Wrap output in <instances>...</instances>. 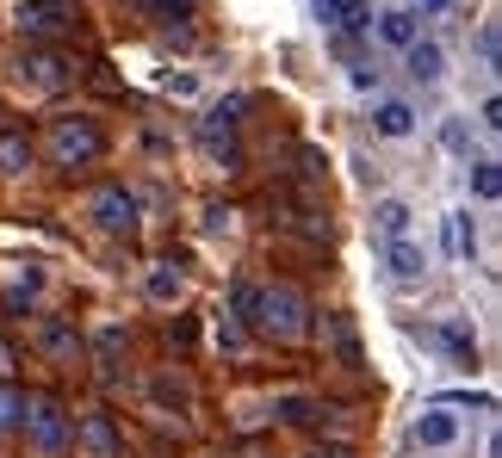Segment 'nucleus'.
Returning a JSON list of instances; mask_svg holds the SVG:
<instances>
[{
	"mask_svg": "<svg viewBox=\"0 0 502 458\" xmlns=\"http://www.w3.org/2000/svg\"><path fill=\"white\" fill-rule=\"evenodd\" d=\"M478 50H484V62L497 69V56H502V37H497V25H484V31H478Z\"/></svg>",
	"mask_w": 502,
	"mask_h": 458,
	"instance_id": "nucleus-25",
	"label": "nucleus"
},
{
	"mask_svg": "<svg viewBox=\"0 0 502 458\" xmlns=\"http://www.w3.org/2000/svg\"><path fill=\"white\" fill-rule=\"evenodd\" d=\"M323 329H329V347H335V359H342V365H366V353H360V329H354V316H329Z\"/></svg>",
	"mask_w": 502,
	"mask_h": 458,
	"instance_id": "nucleus-13",
	"label": "nucleus"
},
{
	"mask_svg": "<svg viewBox=\"0 0 502 458\" xmlns=\"http://www.w3.org/2000/svg\"><path fill=\"white\" fill-rule=\"evenodd\" d=\"M25 421V390L19 384H0V434H12Z\"/></svg>",
	"mask_w": 502,
	"mask_h": 458,
	"instance_id": "nucleus-21",
	"label": "nucleus"
},
{
	"mask_svg": "<svg viewBox=\"0 0 502 458\" xmlns=\"http://www.w3.org/2000/svg\"><path fill=\"white\" fill-rule=\"evenodd\" d=\"M37 353H44V359H56V365H75V359H81V335H75L69 323L44 316V323H37Z\"/></svg>",
	"mask_w": 502,
	"mask_h": 458,
	"instance_id": "nucleus-7",
	"label": "nucleus"
},
{
	"mask_svg": "<svg viewBox=\"0 0 502 458\" xmlns=\"http://www.w3.org/2000/svg\"><path fill=\"white\" fill-rule=\"evenodd\" d=\"M403 56H409V75H416L422 87H434V81L447 75V56H440V44H434V37H416Z\"/></svg>",
	"mask_w": 502,
	"mask_h": 458,
	"instance_id": "nucleus-11",
	"label": "nucleus"
},
{
	"mask_svg": "<svg viewBox=\"0 0 502 458\" xmlns=\"http://www.w3.org/2000/svg\"><path fill=\"white\" fill-rule=\"evenodd\" d=\"M75 25V12L69 6H44V0H19V31H31V37H62Z\"/></svg>",
	"mask_w": 502,
	"mask_h": 458,
	"instance_id": "nucleus-5",
	"label": "nucleus"
},
{
	"mask_svg": "<svg viewBox=\"0 0 502 458\" xmlns=\"http://www.w3.org/2000/svg\"><path fill=\"white\" fill-rule=\"evenodd\" d=\"M87 211H94V224L106 229V235H130L136 229V199H130L125 186H100L87 199Z\"/></svg>",
	"mask_w": 502,
	"mask_h": 458,
	"instance_id": "nucleus-4",
	"label": "nucleus"
},
{
	"mask_svg": "<svg viewBox=\"0 0 502 458\" xmlns=\"http://www.w3.org/2000/svg\"><path fill=\"white\" fill-rule=\"evenodd\" d=\"M230 310L249 323L254 335H267V341H298L304 329H310V304H304V291L298 285H260V291H236L230 298Z\"/></svg>",
	"mask_w": 502,
	"mask_h": 458,
	"instance_id": "nucleus-1",
	"label": "nucleus"
},
{
	"mask_svg": "<svg viewBox=\"0 0 502 458\" xmlns=\"http://www.w3.org/2000/svg\"><path fill=\"white\" fill-rule=\"evenodd\" d=\"M44 149H50V161H56V168H87V161H100L106 136H100V124H94V118H50Z\"/></svg>",
	"mask_w": 502,
	"mask_h": 458,
	"instance_id": "nucleus-2",
	"label": "nucleus"
},
{
	"mask_svg": "<svg viewBox=\"0 0 502 458\" xmlns=\"http://www.w3.org/2000/svg\"><path fill=\"white\" fill-rule=\"evenodd\" d=\"M143 291H149V304H180V298H186V273H180L174 260H155L149 279H143Z\"/></svg>",
	"mask_w": 502,
	"mask_h": 458,
	"instance_id": "nucleus-9",
	"label": "nucleus"
},
{
	"mask_svg": "<svg viewBox=\"0 0 502 458\" xmlns=\"http://www.w3.org/2000/svg\"><path fill=\"white\" fill-rule=\"evenodd\" d=\"M472 248H478L472 217H465V211H453V217H447V254H453V260H472Z\"/></svg>",
	"mask_w": 502,
	"mask_h": 458,
	"instance_id": "nucleus-18",
	"label": "nucleus"
},
{
	"mask_svg": "<svg viewBox=\"0 0 502 458\" xmlns=\"http://www.w3.org/2000/svg\"><path fill=\"white\" fill-rule=\"evenodd\" d=\"M440 143H447L453 155H465V149H472V130H465V118H447V124H440Z\"/></svg>",
	"mask_w": 502,
	"mask_h": 458,
	"instance_id": "nucleus-24",
	"label": "nucleus"
},
{
	"mask_svg": "<svg viewBox=\"0 0 502 458\" xmlns=\"http://www.w3.org/2000/svg\"><path fill=\"white\" fill-rule=\"evenodd\" d=\"M100 359H112V353H119V347H125V329H100Z\"/></svg>",
	"mask_w": 502,
	"mask_h": 458,
	"instance_id": "nucleus-26",
	"label": "nucleus"
},
{
	"mask_svg": "<svg viewBox=\"0 0 502 458\" xmlns=\"http://www.w3.org/2000/svg\"><path fill=\"white\" fill-rule=\"evenodd\" d=\"M273 415L292 421V428H304V421H317V403L310 397H273Z\"/></svg>",
	"mask_w": 502,
	"mask_h": 458,
	"instance_id": "nucleus-20",
	"label": "nucleus"
},
{
	"mask_svg": "<svg viewBox=\"0 0 502 458\" xmlns=\"http://www.w3.org/2000/svg\"><path fill=\"white\" fill-rule=\"evenodd\" d=\"M310 6H317V19H323V25H335V12H342V0H310Z\"/></svg>",
	"mask_w": 502,
	"mask_h": 458,
	"instance_id": "nucleus-29",
	"label": "nucleus"
},
{
	"mask_svg": "<svg viewBox=\"0 0 502 458\" xmlns=\"http://www.w3.org/2000/svg\"><path fill=\"white\" fill-rule=\"evenodd\" d=\"M31 168V143L19 130H0V174H25Z\"/></svg>",
	"mask_w": 502,
	"mask_h": 458,
	"instance_id": "nucleus-17",
	"label": "nucleus"
},
{
	"mask_svg": "<svg viewBox=\"0 0 502 458\" xmlns=\"http://www.w3.org/2000/svg\"><path fill=\"white\" fill-rule=\"evenodd\" d=\"M373 130L378 136H409V130H416V112H409L403 100H384V106L373 112Z\"/></svg>",
	"mask_w": 502,
	"mask_h": 458,
	"instance_id": "nucleus-15",
	"label": "nucleus"
},
{
	"mask_svg": "<svg viewBox=\"0 0 502 458\" xmlns=\"http://www.w3.org/2000/svg\"><path fill=\"white\" fill-rule=\"evenodd\" d=\"M37 87H69L75 81V62L69 56H56V50H25V62H19Z\"/></svg>",
	"mask_w": 502,
	"mask_h": 458,
	"instance_id": "nucleus-8",
	"label": "nucleus"
},
{
	"mask_svg": "<svg viewBox=\"0 0 502 458\" xmlns=\"http://www.w3.org/2000/svg\"><path fill=\"white\" fill-rule=\"evenodd\" d=\"M161 87H168V94H180V100H193V94H199V81H193V75H168Z\"/></svg>",
	"mask_w": 502,
	"mask_h": 458,
	"instance_id": "nucleus-27",
	"label": "nucleus"
},
{
	"mask_svg": "<svg viewBox=\"0 0 502 458\" xmlns=\"http://www.w3.org/2000/svg\"><path fill=\"white\" fill-rule=\"evenodd\" d=\"M25 440H31V453L37 458H62L69 453V415H62V403L56 397H25Z\"/></svg>",
	"mask_w": 502,
	"mask_h": 458,
	"instance_id": "nucleus-3",
	"label": "nucleus"
},
{
	"mask_svg": "<svg viewBox=\"0 0 502 458\" xmlns=\"http://www.w3.org/2000/svg\"><path fill=\"white\" fill-rule=\"evenodd\" d=\"M484 124H490V130H502V100H497V94L484 100Z\"/></svg>",
	"mask_w": 502,
	"mask_h": 458,
	"instance_id": "nucleus-30",
	"label": "nucleus"
},
{
	"mask_svg": "<svg viewBox=\"0 0 502 458\" xmlns=\"http://www.w3.org/2000/svg\"><path fill=\"white\" fill-rule=\"evenodd\" d=\"M323 168H329V161H323L317 149H304V180H323Z\"/></svg>",
	"mask_w": 502,
	"mask_h": 458,
	"instance_id": "nucleus-28",
	"label": "nucleus"
},
{
	"mask_svg": "<svg viewBox=\"0 0 502 458\" xmlns=\"http://www.w3.org/2000/svg\"><path fill=\"white\" fill-rule=\"evenodd\" d=\"M416 12H447V0H416Z\"/></svg>",
	"mask_w": 502,
	"mask_h": 458,
	"instance_id": "nucleus-31",
	"label": "nucleus"
},
{
	"mask_svg": "<svg viewBox=\"0 0 502 458\" xmlns=\"http://www.w3.org/2000/svg\"><path fill=\"white\" fill-rule=\"evenodd\" d=\"M472 192H478V199H502V168L497 161H472Z\"/></svg>",
	"mask_w": 502,
	"mask_h": 458,
	"instance_id": "nucleus-22",
	"label": "nucleus"
},
{
	"mask_svg": "<svg viewBox=\"0 0 502 458\" xmlns=\"http://www.w3.org/2000/svg\"><path fill=\"white\" fill-rule=\"evenodd\" d=\"M310 458H348V453H310Z\"/></svg>",
	"mask_w": 502,
	"mask_h": 458,
	"instance_id": "nucleus-33",
	"label": "nucleus"
},
{
	"mask_svg": "<svg viewBox=\"0 0 502 458\" xmlns=\"http://www.w3.org/2000/svg\"><path fill=\"white\" fill-rule=\"evenodd\" d=\"M130 12H136V19H149V25H174V19H186V12H193V0H130Z\"/></svg>",
	"mask_w": 502,
	"mask_h": 458,
	"instance_id": "nucleus-16",
	"label": "nucleus"
},
{
	"mask_svg": "<svg viewBox=\"0 0 502 458\" xmlns=\"http://www.w3.org/2000/svg\"><path fill=\"white\" fill-rule=\"evenodd\" d=\"M373 224L384 229L391 241H397V235H409V205H403V199H384V205L373 211Z\"/></svg>",
	"mask_w": 502,
	"mask_h": 458,
	"instance_id": "nucleus-19",
	"label": "nucleus"
},
{
	"mask_svg": "<svg viewBox=\"0 0 502 458\" xmlns=\"http://www.w3.org/2000/svg\"><path fill=\"white\" fill-rule=\"evenodd\" d=\"M44 6H69V12H75V0H44Z\"/></svg>",
	"mask_w": 502,
	"mask_h": 458,
	"instance_id": "nucleus-32",
	"label": "nucleus"
},
{
	"mask_svg": "<svg viewBox=\"0 0 502 458\" xmlns=\"http://www.w3.org/2000/svg\"><path fill=\"white\" fill-rule=\"evenodd\" d=\"M384 260H391V279H403V285H416V279L428 273V254H422L416 241H403V235L391 241V254H384Z\"/></svg>",
	"mask_w": 502,
	"mask_h": 458,
	"instance_id": "nucleus-14",
	"label": "nucleus"
},
{
	"mask_svg": "<svg viewBox=\"0 0 502 458\" xmlns=\"http://www.w3.org/2000/svg\"><path fill=\"white\" fill-rule=\"evenodd\" d=\"M69 440H81L87 458H119V428H112V415H81V428H69Z\"/></svg>",
	"mask_w": 502,
	"mask_h": 458,
	"instance_id": "nucleus-6",
	"label": "nucleus"
},
{
	"mask_svg": "<svg viewBox=\"0 0 502 458\" xmlns=\"http://www.w3.org/2000/svg\"><path fill=\"white\" fill-rule=\"evenodd\" d=\"M453 440H459V415H453V409L416 415V446H453Z\"/></svg>",
	"mask_w": 502,
	"mask_h": 458,
	"instance_id": "nucleus-12",
	"label": "nucleus"
},
{
	"mask_svg": "<svg viewBox=\"0 0 502 458\" xmlns=\"http://www.w3.org/2000/svg\"><path fill=\"white\" fill-rule=\"evenodd\" d=\"M378 37L391 44V50H409L416 37H422V25H416V12H403V6H384V12H373Z\"/></svg>",
	"mask_w": 502,
	"mask_h": 458,
	"instance_id": "nucleus-10",
	"label": "nucleus"
},
{
	"mask_svg": "<svg viewBox=\"0 0 502 458\" xmlns=\"http://www.w3.org/2000/svg\"><path fill=\"white\" fill-rule=\"evenodd\" d=\"M335 25H348V31H373V0H342Z\"/></svg>",
	"mask_w": 502,
	"mask_h": 458,
	"instance_id": "nucleus-23",
	"label": "nucleus"
}]
</instances>
